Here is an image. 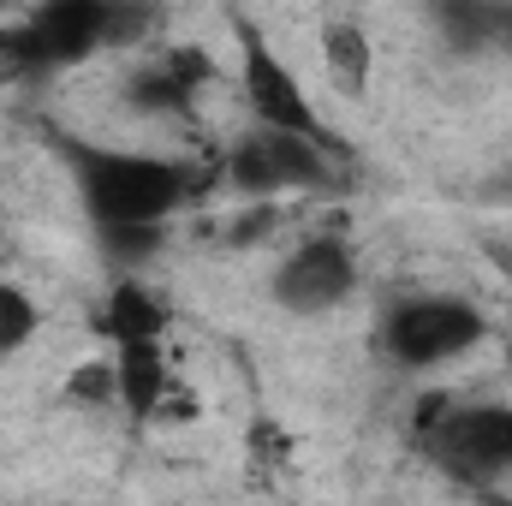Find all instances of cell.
<instances>
[{
	"label": "cell",
	"mask_w": 512,
	"mask_h": 506,
	"mask_svg": "<svg viewBox=\"0 0 512 506\" xmlns=\"http://www.w3.org/2000/svg\"><path fill=\"white\" fill-rule=\"evenodd\" d=\"M417 447L459 483H495L512 471V405L429 399L417 417Z\"/></svg>",
	"instance_id": "7a4b0ae2"
},
{
	"label": "cell",
	"mask_w": 512,
	"mask_h": 506,
	"mask_svg": "<svg viewBox=\"0 0 512 506\" xmlns=\"http://www.w3.org/2000/svg\"><path fill=\"white\" fill-rule=\"evenodd\" d=\"M48 72H54V60H48V48L36 42L30 24L0 30V84H42Z\"/></svg>",
	"instance_id": "7c38bea8"
},
{
	"label": "cell",
	"mask_w": 512,
	"mask_h": 506,
	"mask_svg": "<svg viewBox=\"0 0 512 506\" xmlns=\"http://www.w3.org/2000/svg\"><path fill=\"white\" fill-rule=\"evenodd\" d=\"M24 24L36 30L54 66H78L96 48H126L137 36H149L161 12L149 0H42Z\"/></svg>",
	"instance_id": "3957f363"
},
{
	"label": "cell",
	"mask_w": 512,
	"mask_h": 506,
	"mask_svg": "<svg viewBox=\"0 0 512 506\" xmlns=\"http://www.w3.org/2000/svg\"><path fill=\"white\" fill-rule=\"evenodd\" d=\"M96 328L114 340V346H131V340H161L167 334V304L137 286V280H120L102 304H96Z\"/></svg>",
	"instance_id": "9c48e42d"
},
{
	"label": "cell",
	"mask_w": 512,
	"mask_h": 506,
	"mask_svg": "<svg viewBox=\"0 0 512 506\" xmlns=\"http://www.w3.org/2000/svg\"><path fill=\"white\" fill-rule=\"evenodd\" d=\"M245 102H251L256 126L298 131V137L328 143V137H322V120H316V108H310V96H304V84L292 78V66H286L268 42H256V36H245Z\"/></svg>",
	"instance_id": "52a82bcc"
},
{
	"label": "cell",
	"mask_w": 512,
	"mask_h": 506,
	"mask_svg": "<svg viewBox=\"0 0 512 506\" xmlns=\"http://www.w3.org/2000/svg\"><path fill=\"white\" fill-rule=\"evenodd\" d=\"M322 60H328V78H334L346 96H364V90H370L376 48H370V36H364L352 18H334V24H322Z\"/></svg>",
	"instance_id": "8fae6325"
},
{
	"label": "cell",
	"mask_w": 512,
	"mask_h": 506,
	"mask_svg": "<svg viewBox=\"0 0 512 506\" xmlns=\"http://www.w3.org/2000/svg\"><path fill=\"white\" fill-rule=\"evenodd\" d=\"M489 42H507V48H512V6H495V24H489Z\"/></svg>",
	"instance_id": "9a60e30c"
},
{
	"label": "cell",
	"mask_w": 512,
	"mask_h": 506,
	"mask_svg": "<svg viewBox=\"0 0 512 506\" xmlns=\"http://www.w3.org/2000/svg\"><path fill=\"white\" fill-rule=\"evenodd\" d=\"M72 167H78V191H84L102 233L161 227L197 191V179L185 167L155 161V155H131V149H72Z\"/></svg>",
	"instance_id": "6da1fadb"
},
{
	"label": "cell",
	"mask_w": 512,
	"mask_h": 506,
	"mask_svg": "<svg viewBox=\"0 0 512 506\" xmlns=\"http://www.w3.org/2000/svg\"><path fill=\"white\" fill-rule=\"evenodd\" d=\"M30 334H36V304H30V292H18V286L0 280V358L18 352V346H30Z\"/></svg>",
	"instance_id": "4fadbf2b"
},
{
	"label": "cell",
	"mask_w": 512,
	"mask_h": 506,
	"mask_svg": "<svg viewBox=\"0 0 512 506\" xmlns=\"http://www.w3.org/2000/svg\"><path fill=\"white\" fill-rule=\"evenodd\" d=\"M215 78L209 54L203 48H167L161 60H149L143 72H131L126 96L143 108V114H191L197 90Z\"/></svg>",
	"instance_id": "ba28073f"
},
{
	"label": "cell",
	"mask_w": 512,
	"mask_h": 506,
	"mask_svg": "<svg viewBox=\"0 0 512 506\" xmlns=\"http://www.w3.org/2000/svg\"><path fill=\"white\" fill-rule=\"evenodd\" d=\"M233 185L245 191H286V185H322L328 179V143L316 137H298V131H274V126H256L233 161H227Z\"/></svg>",
	"instance_id": "8992f818"
},
{
	"label": "cell",
	"mask_w": 512,
	"mask_h": 506,
	"mask_svg": "<svg viewBox=\"0 0 512 506\" xmlns=\"http://www.w3.org/2000/svg\"><path fill=\"white\" fill-rule=\"evenodd\" d=\"M66 393H72L78 405H114V399H120V370H114V358H108V364H84L78 376L66 381Z\"/></svg>",
	"instance_id": "5bb4252c"
},
{
	"label": "cell",
	"mask_w": 512,
	"mask_h": 506,
	"mask_svg": "<svg viewBox=\"0 0 512 506\" xmlns=\"http://www.w3.org/2000/svg\"><path fill=\"white\" fill-rule=\"evenodd\" d=\"M483 334H489V322L465 298H405L399 310H387V322H382V346L393 352V364H405V370L447 364V358L471 352Z\"/></svg>",
	"instance_id": "277c9868"
},
{
	"label": "cell",
	"mask_w": 512,
	"mask_h": 506,
	"mask_svg": "<svg viewBox=\"0 0 512 506\" xmlns=\"http://www.w3.org/2000/svg\"><path fill=\"white\" fill-rule=\"evenodd\" d=\"M352 286H358V256H352L346 239H334V233L304 239L298 251L274 268V298H280L292 316L334 310L340 298H352Z\"/></svg>",
	"instance_id": "5b68a950"
},
{
	"label": "cell",
	"mask_w": 512,
	"mask_h": 506,
	"mask_svg": "<svg viewBox=\"0 0 512 506\" xmlns=\"http://www.w3.org/2000/svg\"><path fill=\"white\" fill-rule=\"evenodd\" d=\"M114 370H120V405L149 417L161 405V393L173 387L167 376V358H161V340H131V346H114Z\"/></svg>",
	"instance_id": "30bf717a"
}]
</instances>
